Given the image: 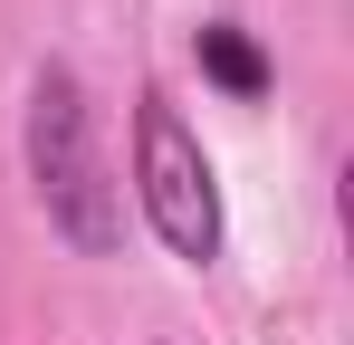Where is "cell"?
I'll list each match as a JSON object with an SVG mask.
<instances>
[{
	"instance_id": "6da1fadb",
	"label": "cell",
	"mask_w": 354,
	"mask_h": 345,
	"mask_svg": "<svg viewBox=\"0 0 354 345\" xmlns=\"http://www.w3.org/2000/svg\"><path fill=\"white\" fill-rule=\"evenodd\" d=\"M29 182H39V202H48V221H58L67 249L106 259L124 240V202H115L106 154H96L86 87H77V67H58V57L29 77Z\"/></svg>"
},
{
	"instance_id": "7a4b0ae2",
	"label": "cell",
	"mask_w": 354,
	"mask_h": 345,
	"mask_svg": "<svg viewBox=\"0 0 354 345\" xmlns=\"http://www.w3.org/2000/svg\"><path fill=\"white\" fill-rule=\"evenodd\" d=\"M134 192H144V221H153V240L173 259H192V269L221 259V182H211V154H201V134L163 96H144V115H134Z\"/></svg>"
},
{
	"instance_id": "3957f363",
	"label": "cell",
	"mask_w": 354,
	"mask_h": 345,
	"mask_svg": "<svg viewBox=\"0 0 354 345\" xmlns=\"http://www.w3.org/2000/svg\"><path fill=\"white\" fill-rule=\"evenodd\" d=\"M192 57H201V77H211L221 96H239V106L268 96V57H259V39L230 29V19H201V29H192Z\"/></svg>"
}]
</instances>
